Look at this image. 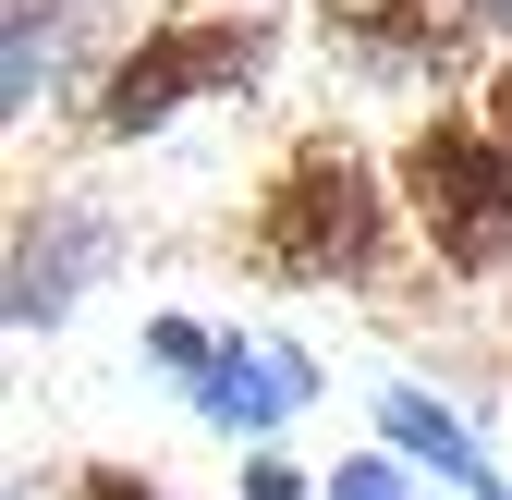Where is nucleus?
Instances as JSON below:
<instances>
[{"mask_svg":"<svg viewBox=\"0 0 512 500\" xmlns=\"http://www.w3.org/2000/svg\"><path fill=\"white\" fill-rule=\"evenodd\" d=\"M391 208H403V183H378L342 135H305L269 171V196H256L244 257L269 269V281H378V257H391Z\"/></svg>","mask_w":512,"mask_h":500,"instance_id":"1","label":"nucleus"},{"mask_svg":"<svg viewBox=\"0 0 512 500\" xmlns=\"http://www.w3.org/2000/svg\"><path fill=\"white\" fill-rule=\"evenodd\" d=\"M403 208H415V232H427V257L439 269H464V281H488V269H512V147L488 135V110L464 122V110H427L415 135H403Z\"/></svg>","mask_w":512,"mask_h":500,"instance_id":"2","label":"nucleus"},{"mask_svg":"<svg viewBox=\"0 0 512 500\" xmlns=\"http://www.w3.org/2000/svg\"><path fill=\"white\" fill-rule=\"evenodd\" d=\"M256 74H269V25H256V13H171V25H147V37L98 74L86 122L122 147V135H159V122H183L196 98H244Z\"/></svg>","mask_w":512,"mask_h":500,"instance_id":"3","label":"nucleus"},{"mask_svg":"<svg viewBox=\"0 0 512 500\" xmlns=\"http://www.w3.org/2000/svg\"><path fill=\"white\" fill-rule=\"evenodd\" d=\"M147 354L171 366V379H196V415H208V427H232V440L281 427V415L317 391V366H305L293 342H220V330H196V318H159V330H147Z\"/></svg>","mask_w":512,"mask_h":500,"instance_id":"4","label":"nucleus"},{"mask_svg":"<svg viewBox=\"0 0 512 500\" xmlns=\"http://www.w3.org/2000/svg\"><path fill=\"white\" fill-rule=\"evenodd\" d=\"M317 25H330V49L366 61V74H452L476 0H317Z\"/></svg>","mask_w":512,"mask_h":500,"instance_id":"5","label":"nucleus"},{"mask_svg":"<svg viewBox=\"0 0 512 500\" xmlns=\"http://www.w3.org/2000/svg\"><path fill=\"white\" fill-rule=\"evenodd\" d=\"M98 257H110V232L86 220V196H25V220H13V330L74 318Z\"/></svg>","mask_w":512,"mask_h":500,"instance_id":"6","label":"nucleus"},{"mask_svg":"<svg viewBox=\"0 0 512 500\" xmlns=\"http://www.w3.org/2000/svg\"><path fill=\"white\" fill-rule=\"evenodd\" d=\"M74 37H86V0H13V49H0V110H49L74 86Z\"/></svg>","mask_w":512,"mask_h":500,"instance_id":"7","label":"nucleus"},{"mask_svg":"<svg viewBox=\"0 0 512 500\" xmlns=\"http://www.w3.org/2000/svg\"><path fill=\"white\" fill-rule=\"evenodd\" d=\"M378 427H391L415 464H439L452 488H488V464H476V440H464V415H452V403H427V391H378Z\"/></svg>","mask_w":512,"mask_h":500,"instance_id":"8","label":"nucleus"},{"mask_svg":"<svg viewBox=\"0 0 512 500\" xmlns=\"http://www.w3.org/2000/svg\"><path fill=\"white\" fill-rule=\"evenodd\" d=\"M330 500H415V488H403V464H391V452H354V464L330 476Z\"/></svg>","mask_w":512,"mask_h":500,"instance_id":"9","label":"nucleus"},{"mask_svg":"<svg viewBox=\"0 0 512 500\" xmlns=\"http://www.w3.org/2000/svg\"><path fill=\"white\" fill-rule=\"evenodd\" d=\"M61 500H159V476H135V464H86Z\"/></svg>","mask_w":512,"mask_h":500,"instance_id":"10","label":"nucleus"},{"mask_svg":"<svg viewBox=\"0 0 512 500\" xmlns=\"http://www.w3.org/2000/svg\"><path fill=\"white\" fill-rule=\"evenodd\" d=\"M244 500H305V476H293V464H269V452H256V464H244Z\"/></svg>","mask_w":512,"mask_h":500,"instance_id":"11","label":"nucleus"},{"mask_svg":"<svg viewBox=\"0 0 512 500\" xmlns=\"http://www.w3.org/2000/svg\"><path fill=\"white\" fill-rule=\"evenodd\" d=\"M488 135L512 147V61H500V74H488Z\"/></svg>","mask_w":512,"mask_h":500,"instance_id":"12","label":"nucleus"},{"mask_svg":"<svg viewBox=\"0 0 512 500\" xmlns=\"http://www.w3.org/2000/svg\"><path fill=\"white\" fill-rule=\"evenodd\" d=\"M476 25H500V37H512V0H476Z\"/></svg>","mask_w":512,"mask_h":500,"instance_id":"13","label":"nucleus"},{"mask_svg":"<svg viewBox=\"0 0 512 500\" xmlns=\"http://www.w3.org/2000/svg\"><path fill=\"white\" fill-rule=\"evenodd\" d=\"M476 500H512V488H500V476H488V488H476Z\"/></svg>","mask_w":512,"mask_h":500,"instance_id":"14","label":"nucleus"}]
</instances>
